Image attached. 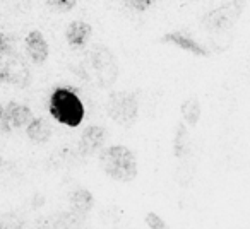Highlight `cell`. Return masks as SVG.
Returning <instances> with one entry per match:
<instances>
[{
	"instance_id": "d6986e66",
	"label": "cell",
	"mask_w": 250,
	"mask_h": 229,
	"mask_svg": "<svg viewBox=\"0 0 250 229\" xmlns=\"http://www.w3.org/2000/svg\"><path fill=\"white\" fill-rule=\"evenodd\" d=\"M2 118H4V104L0 103V122H2Z\"/></svg>"
},
{
	"instance_id": "6da1fadb",
	"label": "cell",
	"mask_w": 250,
	"mask_h": 229,
	"mask_svg": "<svg viewBox=\"0 0 250 229\" xmlns=\"http://www.w3.org/2000/svg\"><path fill=\"white\" fill-rule=\"evenodd\" d=\"M100 166L108 178L120 183H130L137 176V159L125 146H111L100 156Z\"/></svg>"
},
{
	"instance_id": "ac0fdd59",
	"label": "cell",
	"mask_w": 250,
	"mask_h": 229,
	"mask_svg": "<svg viewBox=\"0 0 250 229\" xmlns=\"http://www.w3.org/2000/svg\"><path fill=\"white\" fill-rule=\"evenodd\" d=\"M9 48H11V39H9L5 35H2V33H0V55L7 53Z\"/></svg>"
},
{
	"instance_id": "ba28073f",
	"label": "cell",
	"mask_w": 250,
	"mask_h": 229,
	"mask_svg": "<svg viewBox=\"0 0 250 229\" xmlns=\"http://www.w3.org/2000/svg\"><path fill=\"white\" fill-rule=\"evenodd\" d=\"M104 140H106V130L100 125H91L81 135L79 151L84 156H93L103 147Z\"/></svg>"
},
{
	"instance_id": "4fadbf2b",
	"label": "cell",
	"mask_w": 250,
	"mask_h": 229,
	"mask_svg": "<svg viewBox=\"0 0 250 229\" xmlns=\"http://www.w3.org/2000/svg\"><path fill=\"white\" fill-rule=\"evenodd\" d=\"M201 101L197 99V96H188L187 99L182 103L180 106V113L184 116L185 123L190 127H195L201 120Z\"/></svg>"
},
{
	"instance_id": "3957f363",
	"label": "cell",
	"mask_w": 250,
	"mask_h": 229,
	"mask_svg": "<svg viewBox=\"0 0 250 229\" xmlns=\"http://www.w3.org/2000/svg\"><path fill=\"white\" fill-rule=\"evenodd\" d=\"M245 9V0H228L202 18L201 24L211 33H226L240 21Z\"/></svg>"
},
{
	"instance_id": "8992f818",
	"label": "cell",
	"mask_w": 250,
	"mask_h": 229,
	"mask_svg": "<svg viewBox=\"0 0 250 229\" xmlns=\"http://www.w3.org/2000/svg\"><path fill=\"white\" fill-rule=\"evenodd\" d=\"M161 41L177 46V48L192 53V55H195V57H209L208 50H206L197 39L192 38L187 31H180V29H178V31L167 33V35L161 36Z\"/></svg>"
},
{
	"instance_id": "277c9868",
	"label": "cell",
	"mask_w": 250,
	"mask_h": 229,
	"mask_svg": "<svg viewBox=\"0 0 250 229\" xmlns=\"http://www.w3.org/2000/svg\"><path fill=\"white\" fill-rule=\"evenodd\" d=\"M106 111L110 114V118L118 125H132L137 120V114H139V103H137L136 94L127 93V91L113 93L108 97Z\"/></svg>"
},
{
	"instance_id": "5b68a950",
	"label": "cell",
	"mask_w": 250,
	"mask_h": 229,
	"mask_svg": "<svg viewBox=\"0 0 250 229\" xmlns=\"http://www.w3.org/2000/svg\"><path fill=\"white\" fill-rule=\"evenodd\" d=\"M89 60H91V65H93L100 86H103V87L113 86V82L117 80V76H118L117 60H115L113 53L104 45H96L91 50Z\"/></svg>"
},
{
	"instance_id": "30bf717a",
	"label": "cell",
	"mask_w": 250,
	"mask_h": 229,
	"mask_svg": "<svg viewBox=\"0 0 250 229\" xmlns=\"http://www.w3.org/2000/svg\"><path fill=\"white\" fill-rule=\"evenodd\" d=\"M91 35H93V29L84 21L70 22L65 29V39L70 46H84L89 41Z\"/></svg>"
},
{
	"instance_id": "5bb4252c",
	"label": "cell",
	"mask_w": 250,
	"mask_h": 229,
	"mask_svg": "<svg viewBox=\"0 0 250 229\" xmlns=\"http://www.w3.org/2000/svg\"><path fill=\"white\" fill-rule=\"evenodd\" d=\"M70 205H72V209L77 214H87L94 205L93 193L89 190H86V188H79V190H76L70 195Z\"/></svg>"
},
{
	"instance_id": "9a60e30c",
	"label": "cell",
	"mask_w": 250,
	"mask_h": 229,
	"mask_svg": "<svg viewBox=\"0 0 250 229\" xmlns=\"http://www.w3.org/2000/svg\"><path fill=\"white\" fill-rule=\"evenodd\" d=\"M77 0H46V7L52 9L53 12H70L76 7Z\"/></svg>"
},
{
	"instance_id": "2e32d148",
	"label": "cell",
	"mask_w": 250,
	"mask_h": 229,
	"mask_svg": "<svg viewBox=\"0 0 250 229\" xmlns=\"http://www.w3.org/2000/svg\"><path fill=\"white\" fill-rule=\"evenodd\" d=\"M146 224H147V228H151V229H165L167 228V222H165L163 217H161L160 214H156V212H147L146 214Z\"/></svg>"
},
{
	"instance_id": "7a4b0ae2",
	"label": "cell",
	"mask_w": 250,
	"mask_h": 229,
	"mask_svg": "<svg viewBox=\"0 0 250 229\" xmlns=\"http://www.w3.org/2000/svg\"><path fill=\"white\" fill-rule=\"evenodd\" d=\"M50 114L59 123L67 127H79L84 120V104L81 97L69 87H57L50 96Z\"/></svg>"
},
{
	"instance_id": "9c48e42d",
	"label": "cell",
	"mask_w": 250,
	"mask_h": 229,
	"mask_svg": "<svg viewBox=\"0 0 250 229\" xmlns=\"http://www.w3.org/2000/svg\"><path fill=\"white\" fill-rule=\"evenodd\" d=\"M26 52L35 63H43L48 58V43L40 31H31L26 36Z\"/></svg>"
},
{
	"instance_id": "52a82bcc",
	"label": "cell",
	"mask_w": 250,
	"mask_h": 229,
	"mask_svg": "<svg viewBox=\"0 0 250 229\" xmlns=\"http://www.w3.org/2000/svg\"><path fill=\"white\" fill-rule=\"evenodd\" d=\"M33 118H35L33 111L26 104L11 101L7 106H4V118H2V122L7 125V129H22Z\"/></svg>"
},
{
	"instance_id": "8fae6325",
	"label": "cell",
	"mask_w": 250,
	"mask_h": 229,
	"mask_svg": "<svg viewBox=\"0 0 250 229\" xmlns=\"http://www.w3.org/2000/svg\"><path fill=\"white\" fill-rule=\"evenodd\" d=\"M26 135L36 144H45L52 137V127L46 120L43 118H33L26 125Z\"/></svg>"
},
{
	"instance_id": "7c38bea8",
	"label": "cell",
	"mask_w": 250,
	"mask_h": 229,
	"mask_svg": "<svg viewBox=\"0 0 250 229\" xmlns=\"http://www.w3.org/2000/svg\"><path fill=\"white\" fill-rule=\"evenodd\" d=\"M190 147H192V140H190V134H188L187 127L184 123H178L177 132H175V139H173V153L178 159H185V157L190 154Z\"/></svg>"
},
{
	"instance_id": "e0dca14e",
	"label": "cell",
	"mask_w": 250,
	"mask_h": 229,
	"mask_svg": "<svg viewBox=\"0 0 250 229\" xmlns=\"http://www.w3.org/2000/svg\"><path fill=\"white\" fill-rule=\"evenodd\" d=\"M124 2H125V5H129V7L134 9V11L144 12L151 7V4H153L154 0H124Z\"/></svg>"
}]
</instances>
